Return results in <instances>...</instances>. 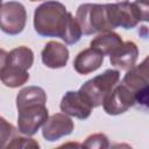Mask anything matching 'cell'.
I'll use <instances>...</instances> for the list:
<instances>
[{
	"mask_svg": "<svg viewBox=\"0 0 149 149\" xmlns=\"http://www.w3.org/2000/svg\"><path fill=\"white\" fill-rule=\"evenodd\" d=\"M16 135L15 127L5 118L0 116V149L6 148L10 140Z\"/></svg>",
	"mask_w": 149,
	"mask_h": 149,
	"instance_id": "obj_17",
	"label": "cell"
},
{
	"mask_svg": "<svg viewBox=\"0 0 149 149\" xmlns=\"http://www.w3.org/2000/svg\"><path fill=\"white\" fill-rule=\"evenodd\" d=\"M38 147H40V144L34 139L15 135L10 140V142L7 144L6 148H38Z\"/></svg>",
	"mask_w": 149,
	"mask_h": 149,
	"instance_id": "obj_19",
	"label": "cell"
},
{
	"mask_svg": "<svg viewBox=\"0 0 149 149\" xmlns=\"http://www.w3.org/2000/svg\"><path fill=\"white\" fill-rule=\"evenodd\" d=\"M136 2L137 3H140V5H142V6H146V7H148V0H136Z\"/></svg>",
	"mask_w": 149,
	"mask_h": 149,
	"instance_id": "obj_21",
	"label": "cell"
},
{
	"mask_svg": "<svg viewBox=\"0 0 149 149\" xmlns=\"http://www.w3.org/2000/svg\"><path fill=\"white\" fill-rule=\"evenodd\" d=\"M59 107L64 114L80 120L87 119L92 112V106L79 91H68L63 95Z\"/></svg>",
	"mask_w": 149,
	"mask_h": 149,
	"instance_id": "obj_11",
	"label": "cell"
},
{
	"mask_svg": "<svg viewBox=\"0 0 149 149\" xmlns=\"http://www.w3.org/2000/svg\"><path fill=\"white\" fill-rule=\"evenodd\" d=\"M122 84L135 93V104L147 106L148 102V58L140 65H134L127 70Z\"/></svg>",
	"mask_w": 149,
	"mask_h": 149,
	"instance_id": "obj_7",
	"label": "cell"
},
{
	"mask_svg": "<svg viewBox=\"0 0 149 149\" xmlns=\"http://www.w3.org/2000/svg\"><path fill=\"white\" fill-rule=\"evenodd\" d=\"M137 56V45L132 41H127L123 42L109 55V62L112 65L120 68L121 70H129L135 65Z\"/></svg>",
	"mask_w": 149,
	"mask_h": 149,
	"instance_id": "obj_13",
	"label": "cell"
},
{
	"mask_svg": "<svg viewBox=\"0 0 149 149\" xmlns=\"http://www.w3.org/2000/svg\"><path fill=\"white\" fill-rule=\"evenodd\" d=\"M1 2H2V0H0V7H1V5H2V3H1Z\"/></svg>",
	"mask_w": 149,
	"mask_h": 149,
	"instance_id": "obj_23",
	"label": "cell"
},
{
	"mask_svg": "<svg viewBox=\"0 0 149 149\" xmlns=\"http://www.w3.org/2000/svg\"><path fill=\"white\" fill-rule=\"evenodd\" d=\"M27 12L19 1H8L0 7V29L7 35H19L26 27Z\"/></svg>",
	"mask_w": 149,
	"mask_h": 149,
	"instance_id": "obj_6",
	"label": "cell"
},
{
	"mask_svg": "<svg viewBox=\"0 0 149 149\" xmlns=\"http://www.w3.org/2000/svg\"><path fill=\"white\" fill-rule=\"evenodd\" d=\"M42 62L47 68L50 69H61L68 64L69 61V49L57 42V41H49L41 54Z\"/></svg>",
	"mask_w": 149,
	"mask_h": 149,
	"instance_id": "obj_12",
	"label": "cell"
},
{
	"mask_svg": "<svg viewBox=\"0 0 149 149\" xmlns=\"http://www.w3.org/2000/svg\"><path fill=\"white\" fill-rule=\"evenodd\" d=\"M104 62V55L94 48H88L80 51L74 61L73 69L79 74H88L95 70H98Z\"/></svg>",
	"mask_w": 149,
	"mask_h": 149,
	"instance_id": "obj_14",
	"label": "cell"
},
{
	"mask_svg": "<svg viewBox=\"0 0 149 149\" xmlns=\"http://www.w3.org/2000/svg\"><path fill=\"white\" fill-rule=\"evenodd\" d=\"M7 57H8V52L6 50H3V49L0 48V76H1V72H2L3 68L6 66Z\"/></svg>",
	"mask_w": 149,
	"mask_h": 149,
	"instance_id": "obj_20",
	"label": "cell"
},
{
	"mask_svg": "<svg viewBox=\"0 0 149 149\" xmlns=\"http://www.w3.org/2000/svg\"><path fill=\"white\" fill-rule=\"evenodd\" d=\"M120 79V72L114 69H107L101 74L93 77L92 79L85 81L80 88L79 93L88 101V104L94 107L102 105L105 97L109 91L118 84Z\"/></svg>",
	"mask_w": 149,
	"mask_h": 149,
	"instance_id": "obj_4",
	"label": "cell"
},
{
	"mask_svg": "<svg viewBox=\"0 0 149 149\" xmlns=\"http://www.w3.org/2000/svg\"><path fill=\"white\" fill-rule=\"evenodd\" d=\"M45 102H47V93L40 86L23 87L16 95V108L17 109L29 106V105L45 104Z\"/></svg>",
	"mask_w": 149,
	"mask_h": 149,
	"instance_id": "obj_16",
	"label": "cell"
},
{
	"mask_svg": "<svg viewBox=\"0 0 149 149\" xmlns=\"http://www.w3.org/2000/svg\"><path fill=\"white\" fill-rule=\"evenodd\" d=\"M73 121L69 118V115L64 113H56L51 116H48L47 121L43 123L42 135L47 141L54 142L63 136L70 135L73 130Z\"/></svg>",
	"mask_w": 149,
	"mask_h": 149,
	"instance_id": "obj_10",
	"label": "cell"
},
{
	"mask_svg": "<svg viewBox=\"0 0 149 149\" xmlns=\"http://www.w3.org/2000/svg\"><path fill=\"white\" fill-rule=\"evenodd\" d=\"M34 63L33 50L28 47L21 45L14 48L7 57L6 66L3 68L0 80L7 87L15 88L26 84L29 79L28 70Z\"/></svg>",
	"mask_w": 149,
	"mask_h": 149,
	"instance_id": "obj_2",
	"label": "cell"
},
{
	"mask_svg": "<svg viewBox=\"0 0 149 149\" xmlns=\"http://www.w3.org/2000/svg\"><path fill=\"white\" fill-rule=\"evenodd\" d=\"M122 43L123 41L121 36L111 30V31L100 33L97 37H94L91 41V48L97 49L105 56V55H111Z\"/></svg>",
	"mask_w": 149,
	"mask_h": 149,
	"instance_id": "obj_15",
	"label": "cell"
},
{
	"mask_svg": "<svg viewBox=\"0 0 149 149\" xmlns=\"http://www.w3.org/2000/svg\"><path fill=\"white\" fill-rule=\"evenodd\" d=\"M107 20L112 29L121 27L123 29H133L141 21H148L149 7L140 3L129 2L127 0L116 3H106Z\"/></svg>",
	"mask_w": 149,
	"mask_h": 149,
	"instance_id": "obj_3",
	"label": "cell"
},
{
	"mask_svg": "<svg viewBox=\"0 0 149 149\" xmlns=\"http://www.w3.org/2000/svg\"><path fill=\"white\" fill-rule=\"evenodd\" d=\"M34 28L40 36L59 37L66 44L77 43L83 35L76 17L62 2L55 0L45 1L35 8Z\"/></svg>",
	"mask_w": 149,
	"mask_h": 149,
	"instance_id": "obj_1",
	"label": "cell"
},
{
	"mask_svg": "<svg viewBox=\"0 0 149 149\" xmlns=\"http://www.w3.org/2000/svg\"><path fill=\"white\" fill-rule=\"evenodd\" d=\"M76 20L84 35H93L113 30L106 14V5L83 3L78 7Z\"/></svg>",
	"mask_w": 149,
	"mask_h": 149,
	"instance_id": "obj_5",
	"label": "cell"
},
{
	"mask_svg": "<svg viewBox=\"0 0 149 149\" xmlns=\"http://www.w3.org/2000/svg\"><path fill=\"white\" fill-rule=\"evenodd\" d=\"M30 1H42V0H30Z\"/></svg>",
	"mask_w": 149,
	"mask_h": 149,
	"instance_id": "obj_22",
	"label": "cell"
},
{
	"mask_svg": "<svg viewBox=\"0 0 149 149\" xmlns=\"http://www.w3.org/2000/svg\"><path fill=\"white\" fill-rule=\"evenodd\" d=\"M123 1H125V0H123Z\"/></svg>",
	"mask_w": 149,
	"mask_h": 149,
	"instance_id": "obj_24",
	"label": "cell"
},
{
	"mask_svg": "<svg viewBox=\"0 0 149 149\" xmlns=\"http://www.w3.org/2000/svg\"><path fill=\"white\" fill-rule=\"evenodd\" d=\"M83 147L85 148H108L109 142L105 134L98 133V134L90 135L86 139V141L83 143Z\"/></svg>",
	"mask_w": 149,
	"mask_h": 149,
	"instance_id": "obj_18",
	"label": "cell"
},
{
	"mask_svg": "<svg viewBox=\"0 0 149 149\" xmlns=\"http://www.w3.org/2000/svg\"><path fill=\"white\" fill-rule=\"evenodd\" d=\"M17 130L20 134L26 136L36 134L49 116L45 104L29 105L17 109Z\"/></svg>",
	"mask_w": 149,
	"mask_h": 149,
	"instance_id": "obj_8",
	"label": "cell"
},
{
	"mask_svg": "<svg viewBox=\"0 0 149 149\" xmlns=\"http://www.w3.org/2000/svg\"><path fill=\"white\" fill-rule=\"evenodd\" d=\"M135 105V93L126 85L116 84L102 101L104 111L109 115H119Z\"/></svg>",
	"mask_w": 149,
	"mask_h": 149,
	"instance_id": "obj_9",
	"label": "cell"
}]
</instances>
